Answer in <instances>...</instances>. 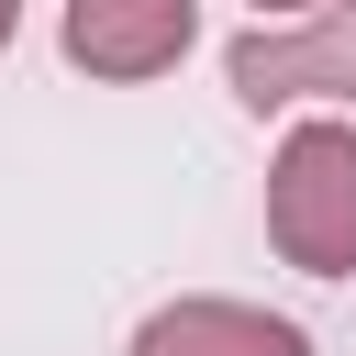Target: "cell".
Segmentation results:
<instances>
[{
  "mask_svg": "<svg viewBox=\"0 0 356 356\" xmlns=\"http://www.w3.org/2000/svg\"><path fill=\"white\" fill-rule=\"evenodd\" d=\"M267 245L300 278H356V122L300 111L267 156Z\"/></svg>",
  "mask_w": 356,
  "mask_h": 356,
  "instance_id": "6da1fadb",
  "label": "cell"
},
{
  "mask_svg": "<svg viewBox=\"0 0 356 356\" xmlns=\"http://www.w3.org/2000/svg\"><path fill=\"white\" fill-rule=\"evenodd\" d=\"M234 100L245 111H289V100H356V0H323V11H289V22H256L234 44Z\"/></svg>",
  "mask_w": 356,
  "mask_h": 356,
  "instance_id": "7a4b0ae2",
  "label": "cell"
},
{
  "mask_svg": "<svg viewBox=\"0 0 356 356\" xmlns=\"http://www.w3.org/2000/svg\"><path fill=\"white\" fill-rule=\"evenodd\" d=\"M189 33H200V0H67V22H56L67 67H89V78H111V89L167 78V67L189 56Z\"/></svg>",
  "mask_w": 356,
  "mask_h": 356,
  "instance_id": "3957f363",
  "label": "cell"
},
{
  "mask_svg": "<svg viewBox=\"0 0 356 356\" xmlns=\"http://www.w3.org/2000/svg\"><path fill=\"white\" fill-rule=\"evenodd\" d=\"M134 356H312V334L256 300H156L134 323Z\"/></svg>",
  "mask_w": 356,
  "mask_h": 356,
  "instance_id": "277c9868",
  "label": "cell"
},
{
  "mask_svg": "<svg viewBox=\"0 0 356 356\" xmlns=\"http://www.w3.org/2000/svg\"><path fill=\"white\" fill-rule=\"evenodd\" d=\"M256 11H267V22H289V11H323V0H256Z\"/></svg>",
  "mask_w": 356,
  "mask_h": 356,
  "instance_id": "5b68a950",
  "label": "cell"
},
{
  "mask_svg": "<svg viewBox=\"0 0 356 356\" xmlns=\"http://www.w3.org/2000/svg\"><path fill=\"white\" fill-rule=\"evenodd\" d=\"M11 33H22V0H0V44H11Z\"/></svg>",
  "mask_w": 356,
  "mask_h": 356,
  "instance_id": "8992f818",
  "label": "cell"
}]
</instances>
